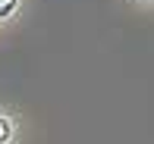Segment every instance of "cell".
Returning a JSON list of instances; mask_svg holds the SVG:
<instances>
[{
    "label": "cell",
    "mask_w": 154,
    "mask_h": 144,
    "mask_svg": "<svg viewBox=\"0 0 154 144\" xmlns=\"http://www.w3.org/2000/svg\"><path fill=\"white\" fill-rule=\"evenodd\" d=\"M13 10H16V0H0V19H3V16H10Z\"/></svg>",
    "instance_id": "cell-1"
},
{
    "label": "cell",
    "mask_w": 154,
    "mask_h": 144,
    "mask_svg": "<svg viewBox=\"0 0 154 144\" xmlns=\"http://www.w3.org/2000/svg\"><path fill=\"white\" fill-rule=\"evenodd\" d=\"M6 138H10V125H6V122H3V119H0V144H3Z\"/></svg>",
    "instance_id": "cell-2"
}]
</instances>
